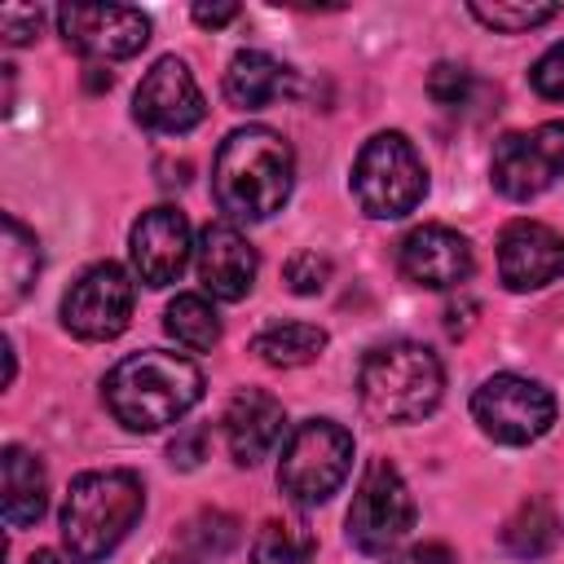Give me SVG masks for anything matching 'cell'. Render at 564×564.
I'll return each instance as SVG.
<instances>
[{"instance_id": "6da1fadb", "label": "cell", "mask_w": 564, "mask_h": 564, "mask_svg": "<svg viewBox=\"0 0 564 564\" xmlns=\"http://www.w3.org/2000/svg\"><path fill=\"white\" fill-rule=\"evenodd\" d=\"M101 401L128 432H159L203 401V370L181 352L145 348L101 379Z\"/></svg>"}, {"instance_id": "7a4b0ae2", "label": "cell", "mask_w": 564, "mask_h": 564, "mask_svg": "<svg viewBox=\"0 0 564 564\" xmlns=\"http://www.w3.org/2000/svg\"><path fill=\"white\" fill-rule=\"evenodd\" d=\"M291 185H295V154L273 128L247 123L220 141L212 163V189L234 220H269L273 212L286 207Z\"/></svg>"}, {"instance_id": "3957f363", "label": "cell", "mask_w": 564, "mask_h": 564, "mask_svg": "<svg viewBox=\"0 0 564 564\" xmlns=\"http://www.w3.org/2000/svg\"><path fill=\"white\" fill-rule=\"evenodd\" d=\"M145 489L132 471H84L70 480L62 502V546L75 564H101L141 520Z\"/></svg>"}, {"instance_id": "277c9868", "label": "cell", "mask_w": 564, "mask_h": 564, "mask_svg": "<svg viewBox=\"0 0 564 564\" xmlns=\"http://www.w3.org/2000/svg\"><path fill=\"white\" fill-rule=\"evenodd\" d=\"M441 392H445L441 357L414 339H392L361 357L357 397L361 410L379 423H419L441 405Z\"/></svg>"}, {"instance_id": "5b68a950", "label": "cell", "mask_w": 564, "mask_h": 564, "mask_svg": "<svg viewBox=\"0 0 564 564\" xmlns=\"http://www.w3.org/2000/svg\"><path fill=\"white\" fill-rule=\"evenodd\" d=\"M352 198L375 220L410 216L427 194V167L405 132H375L352 159Z\"/></svg>"}, {"instance_id": "8992f818", "label": "cell", "mask_w": 564, "mask_h": 564, "mask_svg": "<svg viewBox=\"0 0 564 564\" xmlns=\"http://www.w3.org/2000/svg\"><path fill=\"white\" fill-rule=\"evenodd\" d=\"M352 471V432L335 419H304L282 449L278 489L295 507H322Z\"/></svg>"}, {"instance_id": "52a82bcc", "label": "cell", "mask_w": 564, "mask_h": 564, "mask_svg": "<svg viewBox=\"0 0 564 564\" xmlns=\"http://www.w3.org/2000/svg\"><path fill=\"white\" fill-rule=\"evenodd\" d=\"M344 524H348L344 533H348L352 551H361V555H388L392 546L405 542V533L414 529V498L388 458L366 463Z\"/></svg>"}, {"instance_id": "ba28073f", "label": "cell", "mask_w": 564, "mask_h": 564, "mask_svg": "<svg viewBox=\"0 0 564 564\" xmlns=\"http://www.w3.org/2000/svg\"><path fill=\"white\" fill-rule=\"evenodd\" d=\"M471 419L485 436L502 445H529L551 432L555 423V397L538 379L524 375H489L471 392Z\"/></svg>"}, {"instance_id": "9c48e42d", "label": "cell", "mask_w": 564, "mask_h": 564, "mask_svg": "<svg viewBox=\"0 0 564 564\" xmlns=\"http://www.w3.org/2000/svg\"><path fill=\"white\" fill-rule=\"evenodd\" d=\"M564 176V119L538 123L533 132H507L494 145L489 181L502 198L529 203Z\"/></svg>"}, {"instance_id": "30bf717a", "label": "cell", "mask_w": 564, "mask_h": 564, "mask_svg": "<svg viewBox=\"0 0 564 564\" xmlns=\"http://www.w3.org/2000/svg\"><path fill=\"white\" fill-rule=\"evenodd\" d=\"M128 317H132V282L110 260L84 269L62 295V326L75 339H93V344L115 339L128 330Z\"/></svg>"}, {"instance_id": "8fae6325", "label": "cell", "mask_w": 564, "mask_h": 564, "mask_svg": "<svg viewBox=\"0 0 564 564\" xmlns=\"http://www.w3.org/2000/svg\"><path fill=\"white\" fill-rule=\"evenodd\" d=\"M132 119L159 137H181L207 119V101L181 57H159L141 75L132 93Z\"/></svg>"}, {"instance_id": "7c38bea8", "label": "cell", "mask_w": 564, "mask_h": 564, "mask_svg": "<svg viewBox=\"0 0 564 564\" xmlns=\"http://www.w3.org/2000/svg\"><path fill=\"white\" fill-rule=\"evenodd\" d=\"M57 31L70 48L88 57H132L150 40V18L128 4H62L57 9Z\"/></svg>"}, {"instance_id": "4fadbf2b", "label": "cell", "mask_w": 564, "mask_h": 564, "mask_svg": "<svg viewBox=\"0 0 564 564\" xmlns=\"http://www.w3.org/2000/svg\"><path fill=\"white\" fill-rule=\"evenodd\" d=\"M397 269L414 286L449 291V286H463L471 278L476 256H471V242L458 229H449V225H419V229H410L401 238Z\"/></svg>"}, {"instance_id": "5bb4252c", "label": "cell", "mask_w": 564, "mask_h": 564, "mask_svg": "<svg viewBox=\"0 0 564 564\" xmlns=\"http://www.w3.org/2000/svg\"><path fill=\"white\" fill-rule=\"evenodd\" d=\"M128 251H132V269H137V278H141L145 286H172V282L185 273L189 251H194L185 212H176V207H167V203L141 212L137 225H132Z\"/></svg>"}, {"instance_id": "9a60e30c", "label": "cell", "mask_w": 564, "mask_h": 564, "mask_svg": "<svg viewBox=\"0 0 564 564\" xmlns=\"http://www.w3.org/2000/svg\"><path fill=\"white\" fill-rule=\"evenodd\" d=\"M498 278L507 291H538L564 278V234L542 220H511L498 238Z\"/></svg>"}, {"instance_id": "2e32d148", "label": "cell", "mask_w": 564, "mask_h": 564, "mask_svg": "<svg viewBox=\"0 0 564 564\" xmlns=\"http://www.w3.org/2000/svg\"><path fill=\"white\" fill-rule=\"evenodd\" d=\"M198 282L203 291H212L216 300L234 304L242 300L251 286H256V273H260V256L256 247L238 234V225L229 220H212L203 234H198Z\"/></svg>"}, {"instance_id": "e0dca14e", "label": "cell", "mask_w": 564, "mask_h": 564, "mask_svg": "<svg viewBox=\"0 0 564 564\" xmlns=\"http://www.w3.org/2000/svg\"><path fill=\"white\" fill-rule=\"evenodd\" d=\"M286 427V410L273 392L264 388H238L225 405V445L238 467H256Z\"/></svg>"}, {"instance_id": "ac0fdd59", "label": "cell", "mask_w": 564, "mask_h": 564, "mask_svg": "<svg viewBox=\"0 0 564 564\" xmlns=\"http://www.w3.org/2000/svg\"><path fill=\"white\" fill-rule=\"evenodd\" d=\"M295 88V70L260 48H238L225 70V97L234 110H264Z\"/></svg>"}, {"instance_id": "d6986e66", "label": "cell", "mask_w": 564, "mask_h": 564, "mask_svg": "<svg viewBox=\"0 0 564 564\" xmlns=\"http://www.w3.org/2000/svg\"><path fill=\"white\" fill-rule=\"evenodd\" d=\"M0 476H4V524L9 529H26L44 516L48 507V476H44V463L22 449V445H4V458H0Z\"/></svg>"}, {"instance_id": "ffe728a7", "label": "cell", "mask_w": 564, "mask_h": 564, "mask_svg": "<svg viewBox=\"0 0 564 564\" xmlns=\"http://www.w3.org/2000/svg\"><path fill=\"white\" fill-rule=\"evenodd\" d=\"M35 273H40V242H35V234H31L13 212H4V238H0V304L13 308V304L31 291Z\"/></svg>"}, {"instance_id": "44dd1931", "label": "cell", "mask_w": 564, "mask_h": 564, "mask_svg": "<svg viewBox=\"0 0 564 564\" xmlns=\"http://www.w3.org/2000/svg\"><path fill=\"white\" fill-rule=\"evenodd\" d=\"M322 348H326V330L313 326V322H273L251 339V352L264 366H278V370L308 366V361L322 357Z\"/></svg>"}, {"instance_id": "7402d4cb", "label": "cell", "mask_w": 564, "mask_h": 564, "mask_svg": "<svg viewBox=\"0 0 564 564\" xmlns=\"http://www.w3.org/2000/svg\"><path fill=\"white\" fill-rule=\"evenodd\" d=\"M555 542H560V520L546 498H524L502 524V546L516 560H542Z\"/></svg>"}, {"instance_id": "603a6c76", "label": "cell", "mask_w": 564, "mask_h": 564, "mask_svg": "<svg viewBox=\"0 0 564 564\" xmlns=\"http://www.w3.org/2000/svg\"><path fill=\"white\" fill-rule=\"evenodd\" d=\"M163 326H167V335L176 344H185L194 352H203V348H212L220 339V317L203 295H176L167 304V313H163Z\"/></svg>"}, {"instance_id": "cb8c5ba5", "label": "cell", "mask_w": 564, "mask_h": 564, "mask_svg": "<svg viewBox=\"0 0 564 564\" xmlns=\"http://www.w3.org/2000/svg\"><path fill=\"white\" fill-rule=\"evenodd\" d=\"M313 533L291 520H264L251 542V564H313Z\"/></svg>"}, {"instance_id": "d4e9b609", "label": "cell", "mask_w": 564, "mask_h": 564, "mask_svg": "<svg viewBox=\"0 0 564 564\" xmlns=\"http://www.w3.org/2000/svg\"><path fill=\"white\" fill-rule=\"evenodd\" d=\"M181 542L189 551V560H220L234 551L238 542V520L225 516V511H198L185 529H181Z\"/></svg>"}, {"instance_id": "484cf974", "label": "cell", "mask_w": 564, "mask_h": 564, "mask_svg": "<svg viewBox=\"0 0 564 564\" xmlns=\"http://www.w3.org/2000/svg\"><path fill=\"white\" fill-rule=\"evenodd\" d=\"M476 93H485V84L458 66V62H436L432 75H427V97L441 106V110H454V115H467L476 106Z\"/></svg>"}, {"instance_id": "4316f807", "label": "cell", "mask_w": 564, "mask_h": 564, "mask_svg": "<svg viewBox=\"0 0 564 564\" xmlns=\"http://www.w3.org/2000/svg\"><path fill=\"white\" fill-rule=\"evenodd\" d=\"M467 13L476 18V22H485V26H494V31H507V35H516V31H533V26H542V22H551L560 9L555 4H467Z\"/></svg>"}, {"instance_id": "83f0119b", "label": "cell", "mask_w": 564, "mask_h": 564, "mask_svg": "<svg viewBox=\"0 0 564 564\" xmlns=\"http://www.w3.org/2000/svg\"><path fill=\"white\" fill-rule=\"evenodd\" d=\"M282 278H286V286H291L295 295H317V291L326 286V278H330V260L317 256V251H300V256L286 260Z\"/></svg>"}, {"instance_id": "f1b7e54d", "label": "cell", "mask_w": 564, "mask_h": 564, "mask_svg": "<svg viewBox=\"0 0 564 564\" xmlns=\"http://www.w3.org/2000/svg\"><path fill=\"white\" fill-rule=\"evenodd\" d=\"M529 84H533L546 101H564V40H560V44H551V48L533 62Z\"/></svg>"}, {"instance_id": "f546056e", "label": "cell", "mask_w": 564, "mask_h": 564, "mask_svg": "<svg viewBox=\"0 0 564 564\" xmlns=\"http://www.w3.org/2000/svg\"><path fill=\"white\" fill-rule=\"evenodd\" d=\"M203 454H207V432H203V427H181L176 441L167 445V458H172V467H181V471H194V467L203 463Z\"/></svg>"}, {"instance_id": "4dcf8cb0", "label": "cell", "mask_w": 564, "mask_h": 564, "mask_svg": "<svg viewBox=\"0 0 564 564\" xmlns=\"http://www.w3.org/2000/svg\"><path fill=\"white\" fill-rule=\"evenodd\" d=\"M40 31V9H0V35L9 44H31Z\"/></svg>"}, {"instance_id": "1f68e13d", "label": "cell", "mask_w": 564, "mask_h": 564, "mask_svg": "<svg viewBox=\"0 0 564 564\" xmlns=\"http://www.w3.org/2000/svg\"><path fill=\"white\" fill-rule=\"evenodd\" d=\"M392 564H458V560L445 542H423V546H410L405 555H397Z\"/></svg>"}, {"instance_id": "d6a6232c", "label": "cell", "mask_w": 564, "mask_h": 564, "mask_svg": "<svg viewBox=\"0 0 564 564\" xmlns=\"http://www.w3.org/2000/svg\"><path fill=\"white\" fill-rule=\"evenodd\" d=\"M189 13H194L198 26H225V22L238 18V4H194Z\"/></svg>"}, {"instance_id": "836d02e7", "label": "cell", "mask_w": 564, "mask_h": 564, "mask_svg": "<svg viewBox=\"0 0 564 564\" xmlns=\"http://www.w3.org/2000/svg\"><path fill=\"white\" fill-rule=\"evenodd\" d=\"M471 313H476V304H471V300H463V304H449V308H445V330H449V335H467V326H471Z\"/></svg>"}, {"instance_id": "e575fe53", "label": "cell", "mask_w": 564, "mask_h": 564, "mask_svg": "<svg viewBox=\"0 0 564 564\" xmlns=\"http://www.w3.org/2000/svg\"><path fill=\"white\" fill-rule=\"evenodd\" d=\"M110 84H115V75H110L106 66H88V88H93V93H101V88H110Z\"/></svg>"}, {"instance_id": "d590c367", "label": "cell", "mask_w": 564, "mask_h": 564, "mask_svg": "<svg viewBox=\"0 0 564 564\" xmlns=\"http://www.w3.org/2000/svg\"><path fill=\"white\" fill-rule=\"evenodd\" d=\"M13 370H18V357H13V339H4V383H13Z\"/></svg>"}, {"instance_id": "8d00e7d4", "label": "cell", "mask_w": 564, "mask_h": 564, "mask_svg": "<svg viewBox=\"0 0 564 564\" xmlns=\"http://www.w3.org/2000/svg\"><path fill=\"white\" fill-rule=\"evenodd\" d=\"M26 564H62V560H57V551H35Z\"/></svg>"}]
</instances>
